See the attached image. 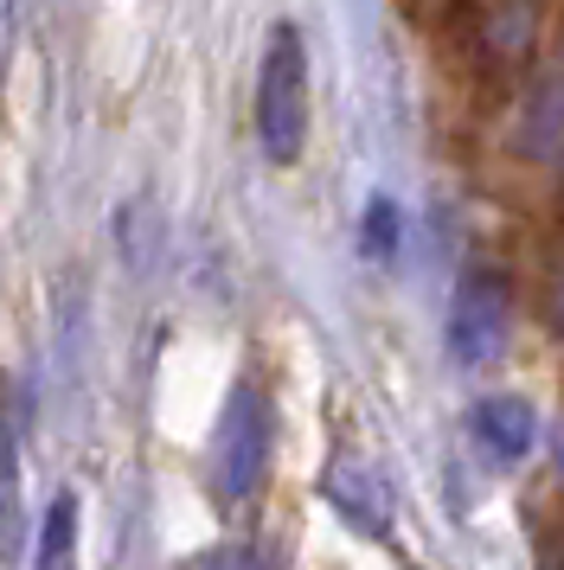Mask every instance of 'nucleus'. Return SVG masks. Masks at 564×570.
Instances as JSON below:
<instances>
[{
    "label": "nucleus",
    "instance_id": "9",
    "mask_svg": "<svg viewBox=\"0 0 564 570\" xmlns=\"http://www.w3.org/2000/svg\"><path fill=\"white\" fill-rule=\"evenodd\" d=\"M186 570H276V558L263 544H212L200 558H186Z\"/></svg>",
    "mask_w": 564,
    "mask_h": 570
},
{
    "label": "nucleus",
    "instance_id": "1",
    "mask_svg": "<svg viewBox=\"0 0 564 570\" xmlns=\"http://www.w3.org/2000/svg\"><path fill=\"white\" fill-rule=\"evenodd\" d=\"M270 455H276V411H270L263 385L244 379V385H231L225 416H218V430L205 442V488H212V500L225 513L251 507L263 493V481H270Z\"/></svg>",
    "mask_w": 564,
    "mask_h": 570
},
{
    "label": "nucleus",
    "instance_id": "8",
    "mask_svg": "<svg viewBox=\"0 0 564 570\" xmlns=\"http://www.w3.org/2000/svg\"><path fill=\"white\" fill-rule=\"evenodd\" d=\"M366 257H372V263H391V257H398V206H391L385 193L366 206Z\"/></svg>",
    "mask_w": 564,
    "mask_h": 570
},
{
    "label": "nucleus",
    "instance_id": "7",
    "mask_svg": "<svg viewBox=\"0 0 564 570\" xmlns=\"http://www.w3.org/2000/svg\"><path fill=\"white\" fill-rule=\"evenodd\" d=\"M32 570H77V493H51L46 519H39Z\"/></svg>",
    "mask_w": 564,
    "mask_h": 570
},
{
    "label": "nucleus",
    "instance_id": "4",
    "mask_svg": "<svg viewBox=\"0 0 564 570\" xmlns=\"http://www.w3.org/2000/svg\"><path fill=\"white\" fill-rule=\"evenodd\" d=\"M321 493H328V507L353 532H366V539H385L391 532V519H398V493H391V481H385L379 462H366V455H353V449H340L328 462V474H321Z\"/></svg>",
    "mask_w": 564,
    "mask_h": 570
},
{
    "label": "nucleus",
    "instance_id": "6",
    "mask_svg": "<svg viewBox=\"0 0 564 570\" xmlns=\"http://www.w3.org/2000/svg\"><path fill=\"white\" fill-rule=\"evenodd\" d=\"M26 551V449H20V411L0 404V564Z\"/></svg>",
    "mask_w": 564,
    "mask_h": 570
},
{
    "label": "nucleus",
    "instance_id": "3",
    "mask_svg": "<svg viewBox=\"0 0 564 570\" xmlns=\"http://www.w3.org/2000/svg\"><path fill=\"white\" fill-rule=\"evenodd\" d=\"M449 360L468 365V372H482L507 353V283L500 276H487V269H468L449 295Z\"/></svg>",
    "mask_w": 564,
    "mask_h": 570
},
{
    "label": "nucleus",
    "instance_id": "2",
    "mask_svg": "<svg viewBox=\"0 0 564 570\" xmlns=\"http://www.w3.org/2000/svg\"><path fill=\"white\" fill-rule=\"evenodd\" d=\"M256 148L270 167H295L308 148V39L295 20L263 32L256 58Z\"/></svg>",
    "mask_w": 564,
    "mask_h": 570
},
{
    "label": "nucleus",
    "instance_id": "10",
    "mask_svg": "<svg viewBox=\"0 0 564 570\" xmlns=\"http://www.w3.org/2000/svg\"><path fill=\"white\" fill-rule=\"evenodd\" d=\"M7 39H13V0H0V58H7Z\"/></svg>",
    "mask_w": 564,
    "mask_h": 570
},
{
    "label": "nucleus",
    "instance_id": "5",
    "mask_svg": "<svg viewBox=\"0 0 564 570\" xmlns=\"http://www.w3.org/2000/svg\"><path fill=\"white\" fill-rule=\"evenodd\" d=\"M468 436L482 442L487 462L513 468V462H526V449H533V436H538V416H533L526 397H482V404L468 411Z\"/></svg>",
    "mask_w": 564,
    "mask_h": 570
}]
</instances>
